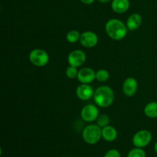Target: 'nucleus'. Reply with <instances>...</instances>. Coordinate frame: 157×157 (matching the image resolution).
I'll return each mask as SVG.
<instances>
[{
    "mask_svg": "<svg viewBox=\"0 0 157 157\" xmlns=\"http://www.w3.org/2000/svg\"><path fill=\"white\" fill-rule=\"evenodd\" d=\"M77 78L81 84H90L96 79V71L90 67H82L78 71Z\"/></svg>",
    "mask_w": 157,
    "mask_h": 157,
    "instance_id": "1a4fd4ad",
    "label": "nucleus"
},
{
    "mask_svg": "<svg viewBox=\"0 0 157 157\" xmlns=\"http://www.w3.org/2000/svg\"><path fill=\"white\" fill-rule=\"evenodd\" d=\"M98 1L101 3H107L111 1V0H98Z\"/></svg>",
    "mask_w": 157,
    "mask_h": 157,
    "instance_id": "5701e85b",
    "label": "nucleus"
},
{
    "mask_svg": "<svg viewBox=\"0 0 157 157\" xmlns=\"http://www.w3.org/2000/svg\"><path fill=\"white\" fill-rule=\"evenodd\" d=\"M117 130L112 126H107L102 128V138L107 142H113L117 138Z\"/></svg>",
    "mask_w": 157,
    "mask_h": 157,
    "instance_id": "4468645a",
    "label": "nucleus"
},
{
    "mask_svg": "<svg viewBox=\"0 0 157 157\" xmlns=\"http://www.w3.org/2000/svg\"><path fill=\"white\" fill-rule=\"evenodd\" d=\"M123 92L127 97H133L135 94L136 93L138 89V82L136 80V78H127L124 81V84L122 86Z\"/></svg>",
    "mask_w": 157,
    "mask_h": 157,
    "instance_id": "9b49d317",
    "label": "nucleus"
},
{
    "mask_svg": "<svg viewBox=\"0 0 157 157\" xmlns=\"http://www.w3.org/2000/svg\"><path fill=\"white\" fill-rule=\"evenodd\" d=\"M29 58L30 62L37 67H44L49 61L48 54L41 48L33 49L29 53Z\"/></svg>",
    "mask_w": 157,
    "mask_h": 157,
    "instance_id": "20e7f679",
    "label": "nucleus"
},
{
    "mask_svg": "<svg viewBox=\"0 0 157 157\" xmlns=\"http://www.w3.org/2000/svg\"><path fill=\"white\" fill-rule=\"evenodd\" d=\"M78 67H73V66H69L67 69H66V76L70 79H74V78H77L78 75Z\"/></svg>",
    "mask_w": 157,
    "mask_h": 157,
    "instance_id": "aec40b11",
    "label": "nucleus"
},
{
    "mask_svg": "<svg viewBox=\"0 0 157 157\" xmlns=\"http://www.w3.org/2000/svg\"><path fill=\"white\" fill-rule=\"evenodd\" d=\"M130 1L129 0H112L111 8L116 13H124L130 8Z\"/></svg>",
    "mask_w": 157,
    "mask_h": 157,
    "instance_id": "ddd939ff",
    "label": "nucleus"
},
{
    "mask_svg": "<svg viewBox=\"0 0 157 157\" xmlns=\"http://www.w3.org/2000/svg\"><path fill=\"white\" fill-rule=\"evenodd\" d=\"M105 31L110 38L115 41L124 39L127 35L128 29L127 25L117 18L108 20L105 25Z\"/></svg>",
    "mask_w": 157,
    "mask_h": 157,
    "instance_id": "f257e3e1",
    "label": "nucleus"
},
{
    "mask_svg": "<svg viewBox=\"0 0 157 157\" xmlns=\"http://www.w3.org/2000/svg\"><path fill=\"white\" fill-rule=\"evenodd\" d=\"M94 101L100 107H108L114 101V92L108 86H101L94 90Z\"/></svg>",
    "mask_w": 157,
    "mask_h": 157,
    "instance_id": "f03ea898",
    "label": "nucleus"
},
{
    "mask_svg": "<svg viewBox=\"0 0 157 157\" xmlns=\"http://www.w3.org/2000/svg\"><path fill=\"white\" fill-rule=\"evenodd\" d=\"M94 90L88 84H81L77 87L76 95L82 101H88L94 97Z\"/></svg>",
    "mask_w": 157,
    "mask_h": 157,
    "instance_id": "9d476101",
    "label": "nucleus"
},
{
    "mask_svg": "<svg viewBox=\"0 0 157 157\" xmlns=\"http://www.w3.org/2000/svg\"><path fill=\"white\" fill-rule=\"evenodd\" d=\"M80 43L81 44V45L87 48L95 47L98 43V35L91 31H87V32H83L80 38Z\"/></svg>",
    "mask_w": 157,
    "mask_h": 157,
    "instance_id": "6e6552de",
    "label": "nucleus"
},
{
    "mask_svg": "<svg viewBox=\"0 0 157 157\" xmlns=\"http://www.w3.org/2000/svg\"><path fill=\"white\" fill-rule=\"evenodd\" d=\"M152 133L147 130H141L136 132L133 136L132 143L135 147L145 148L151 143Z\"/></svg>",
    "mask_w": 157,
    "mask_h": 157,
    "instance_id": "39448f33",
    "label": "nucleus"
},
{
    "mask_svg": "<svg viewBox=\"0 0 157 157\" xmlns=\"http://www.w3.org/2000/svg\"><path fill=\"white\" fill-rule=\"evenodd\" d=\"M153 149H154V151H155V153H156L157 154V141L156 143H155V144H154V147H153Z\"/></svg>",
    "mask_w": 157,
    "mask_h": 157,
    "instance_id": "b1692460",
    "label": "nucleus"
},
{
    "mask_svg": "<svg viewBox=\"0 0 157 157\" xmlns=\"http://www.w3.org/2000/svg\"><path fill=\"white\" fill-rule=\"evenodd\" d=\"M126 25H127V27L128 29V30H136L142 25V17H141V15L140 14L133 13L127 18Z\"/></svg>",
    "mask_w": 157,
    "mask_h": 157,
    "instance_id": "f8f14e48",
    "label": "nucleus"
},
{
    "mask_svg": "<svg viewBox=\"0 0 157 157\" xmlns=\"http://www.w3.org/2000/svg\"><path fill=\"white\" fill-rule=\"evenodd\" d=\"M80 1L85 5H90L94 2L95 0H80Z\"/></svg>",
    "mask_w": 157,
    "mask_h": 157,
    "instance_id": "4be33fe9",
    "label": "nucleus"
},
{
    "mask_svg": "<svg viewBox=\"0 0 157 157\" xmlns=\"http://www.w3.org/2000/svg\"><path fill=\"white\" fill-rule=\"evenodd\" d=\"M144 114L149 118H157V102H150L144 107Z\"/></svg>",
    "mask_w": 157,
    "mask_h": 157,
    "instance_id": "2eb2a0df",
    "label": "nucleus"
},
{
    "mask_svg": "<svg viewBox=\"0 0 157 157\" xmlns=\"http://www.w3.org/2000/svg\"><path fill=\"white\" fill-rule=\"evenodd\" d=\"M156 97H157V90H156Z\"/></svg>",
    "mask_w": 157,
    "mask_h": 157,
    "instance_id": "393cba45",
    "label": "nucleus"
},
{
    "mask_svg": "<svg viewBox=\"0 0 157 157\" xmlns=\"http://www.w3.org/2000/svg\"><path fill=\"white\" fill-rule=\"evenodd\" d=\"M127 157H147V154L143 148L134 147L128 152Z\"/></svg>",
    "mask_w": 157,
    "mask_h": 157,
    "instance_id": "f3484780",
    "label": "nucleus"
},
{
    "mask_svg": "<svg viewBox=\"0 0 157 157\" xmlns=\"http://www.w3.org/2000/svg\"><path fill=\"white\" fill-rule=\"evenodd\" d=\"M82 138L89 145L97 144L102 138V128L98 124H89L83 130Z\"/></svg>",
    "mask_w": 157,
    "mask_h": 157,
    "instance_id": "7ed1b4c3",
    "label": "nucleus"
},
{
    "mask_svg": "<svg viewBox=\"0 0 157 157\" xmlns=\"http://www.w3.org/2000/svg\"><path fill=\"white\" fill-rule=\"evenodd\" d=\"M104 157H121V154L117 149H110L106 152Z\"/></svg>",
    "mask_w": 157,
    "mask_h": 157,
    "instance_id": "412c9836",
    "label": "nucleus"
},
{
    "mask_svg": "<svg viewBox=\"0 0 157 157\" xmlns=\"http://www.w3.org/2000/svg\"><path fill=\"white\" fill-rule=\"evenodd\" d=\"M96 121L97 124H98L99 127H101V128H103V127H105L109 125V123H110V117H109L108 115L107 114H101L99 115V117H98Z\"/></svg>",
    "mask_w": 157,
    "mask_h": 157,
    "instance_id": "6ab92c4d",
    "label": "nucleus"
},
{
    "mask_svg": "<svg viewBox=\"0 0 157 157\" xmlns=\"http://www.w3.org/2000/svg\"><path fill=\"white\" fill-rule=\"evenodd\" d=\"M81 117L85 122L91 123L99 117V110L94 104H87L81 109Z\"/></svg>",
    "mask_w": 157,
    "mask_h": 157,
    "instance_id": "423d86ee",
    "label": "nucleus"
},
{
    "mask_svg": "<svg viewBox=\"0 0 157 157\" xmlns=\"http://www.w3.org/2000/svg\"><path fill=\"white\" fill-rule=\"evenodd\" d=\"M81 35V34H80V32L78 31L71 30L67 32V34L66 35V39H67V41L69 43L74 44V43H76L78 41H80Z\"/></svg>",
    "mask_w": 157,
    "mask_h": 157,
    "instance_id": "dca6fc26",
    "label": "nucleus"
},
{
    "mask_svg": "<svg viewBox=\"0 0 157 157\" xmlns=\"http://www.w3.org/2000/svg\"><path fill=\"white\" fill-rule=\"evenodd\" d=\"M86 59H87L86 54L84 53V51L80 49L72 51L67 56V62L69 65L75 67L82 66L85 63Z\"/></svg>",
    "mask_w": 157,
    "mask_h": 157,
    "instance_id": "0eeeda50",
    "label": "nucleus"
},
{
    "mask_svg": "<svg viewBox=\"0 0 157 157\" xmlns=\"http://www.w3.org/2000/svg\"><path fill=\"white\" fill-rule=\"evenodd\" d=\"M110 78V73L105 69H100L96 71V80L100 82H105Z\"/></svg>",
    "mask_w": 157,
    "mask_h": 157,
    "instance_id": "a211bd4d",
    "label": "nucleus"
}]
</instances>
